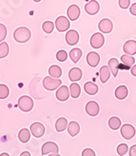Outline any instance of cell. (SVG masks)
<instances>
[{"label":"cell","mask_w":136,"mask_h":156,"mask_svg":"<svg viewBox=\"0 0 136 156\" xmlns=\"http://www.w3.org/2000/svg\"><path fill=\"white\" fill-rule=\"evenodd\" d=\"M30 133L36 138L42 137L45 133V127L41 123L35 122V123H33L30 125Z\"/></svg>","instance_id":"obj_5"},{"label":"cell","mask_w":136,"mask_h":156,"mask_svg":"<svg viewBox=\"0 0 136 156\" xmlns=\"http://www.w3.org/2000/svg\"><path fill=\"white\" fill-rule=\"evenodd\" d=\"M87 62L92 68L97 67V65L100 62V55L95 51H91L87 55Z\"/></svg>","instance_id":"obj_15"},{"label":"cell","mask_w":136,"mask_h":156,"mask_svg":"<svg viewBox=\"0 0 136 156\" xmlns=\"http://www.w3.org/2000/svg\"><path fill=\"white\" fill-rule=\"evenodd\" d=\"M80 8L77 5H70L68 8V11H67V15H68V18L70 21H75L76 19L79 18L80 16Z\"/></svg>","instance_id":"obj_10"},{"label":"cell","mask_w":136,"mask_h":156,"mask_svg":"<svg viewBox=\"0 0 136 156\" xmlns=\"http://www.w3.org/2000/svg\"><path fill=\"white\" fill-rule=\"evenodd\" d=\"M9 52H10V48H9L8 43L1 42V44H0V59L8 56Z\"/></svg>","instance_id":"obj_30"},{"label":"cell","mask_w":136,"mask_h":156,"mask_svg":"<svg viewBox=\"0 0 136 156\" xmlns=\"http://www.w3.org/2000/svg\"><path fill=\"white\" fill-rule=\"evenodd\" d=\"M0 156H10V155L8 154V153H6V152H4V153H1V154H0Z\"/></svg>","instance_id":"obj_42"},{"label":"cell","mask_w":136,"mask_h":156,"mask_svg":"<svg viewBox=\"0 0 136 156\" xmlns=\"http://www.w3.org/2000/svg\"><path fill=\"white\" fill-rule=\"evenodd\" d=\"M100 111V108L98 103H96L95 101H90L86 105V112L91 115V116H96L98 115Z\"/></svg>","instance_id":"obj_12"},{"label":"cell","mask_w":136,"mask_h":156,"mask_svg":"<svg viewBox=\"0 0 136 156\" xmlns=\"http://www.w3.org/2000/svg\"><path fill=\"white\" fill-rule=\"evenodd\" d=\"M56 59L60 62H64V61H66L68 59V53L66 51H64V50H61L59 51L57 53H56Z\"/></svg>","instance_id":"obj_34"},{"label":"cell","mask_w":136,"mask_h":156,"mask_svg":"<svg viewBox=\"0 0 136 156\" xmlns=\"http://www.w3.org/2000/svg\"><path fill=\"white\" fill-rule=\"evenodd\" d=\"M100 11V5L96 0H91L85 5V12L90 15H95Z\"/></svg>","instance_id":"obj_9"},{"label":"cell","mask_w":136,"mask_h":156,"mask_svg":"<svg viewBox=\"0 0 136 156\" xmlns=\"http://www.w3.org/2000/svg\"><path fill=\"white\" fill-rule=\"evenodd\" d=\"M81 56H82V51L78 48H74L70 51V57L73 63H77L80 60V58H81Z\"/></svg>","instance_id":"obj_24"},{"label":"cell","mask_w":136,"mask_h":156,"mask_svg":"<svg viewBox=\"0 0 136 156\" xmlns=\"http://www.w3.org/2000/svg\"><path fill=\"white\" fill-rule=\"evenodd\" d=\"M121 135L126 140H131L135 135V129L131 124H125L121 126Z\"/></svg>","instance_id":"obj_6"},{"label":"cell","mask_w":136,"mask_h":156,"mask_svg":"<svg viewBox=\"0 0 136 156\" xmlns=\"http://www.w3.org/2000/svg\"><path fill=\"white\" fill-rule=\"evenodd\" d=\"M18 138L22 143L29 142L30 138V131L28 129H22L18 133Z\"/></svg>","instance_id":"obj_26"},{"label":"cell","mask_w":136,"mask_h":156,"mask_svg":"<svg viewBox=\"0 0 136 156\" xmlns=\"http://www.w3.org/2000/svg\"><path fill=\"white\" fill-rule=\"evenodd\" d=\"M84 90L89 95H95L98 92V86L93 82H87L84 85Z\"/></svg>","instance_id":"obj_18"},{"label":"cell","mask_w":136,"mask_h":156,"mask_svg":"<svg viewBox=\"0 0 136 156\" xmlns=\"http://www.w3.org/2000/svg\"><path fill=\"white\" fill-rule=\"evenodd\" d=\"M131 73L133 76H136V65H133L131 69Z\"/></svg>","instance_id":"obj_40"},{"label":"cell","mask_w":136,"mask_h":156,"mask_svg":"<svg viewBox=\"0 0 136 156\" xmlns=\"http://www.w3.org/2000/svg\"><path fill=\"white\" fill-rule=\"evenodd\" d=\"M127 151H129V147L127 144H120L117 147V153L120 156H124Z\"/></svg>","instance_id":"obj_33"},{"label":"cell","mask_w":136,"mask_h":156,"mask_svg":"<svg viewBox=\"0 0 136 156\" xmlns=\"http://www.w3.org/2000/svg\"><path fill=\"white\" fill-rule=\"evenodd\" d=\"M10 90L4 84H0V99H5L9 96Z\"/></svg>","instance_id":"obj_32"},{"label":"cell","mask_w":136,"mask_h":156,"mask_svg":"<svg viewBox=\"0 0 136 156\" xmlns=\"http://www.w3.org/2000/svg\"><path fill=\"white\" fill-rule=\"evenodd\" d=\"M127 93H129L127 88L124 85H121L115 90V97L119 100H123L127 96Z\"/></svg>","instance_id":"obj_21"},{"label":"cell","mask_w":136,"mask_h":156,"mask_svg":"<svg viewBox=\"0 0 136 156\" xmlns=\"http://www.w3.org/2000/svg\"><path fill=\"white\" fill-rule=\"evenodd\" d=\"M62 84V81L56 78H52L51 76H47L43 80V86L44 88L48 90H54L57 88H59Z\"/></svg>","instance_id":"obj_3"},{"label":"cell","mask_w":136,"mask_h":156,"mask_svg":"<svg viewBox=\"0 0 136 156\" xmlns=\"http://www.w3.org/2000/svg\"><path fill=\"white\" fill-rule=\"evenodd\" d=\"M18 107L22 112H29L34 108V100L30 96L23 95L18 100Z\"/></svg>","instance_id":"obj_2"},{"label":"cell","mask_w":136,"mask_h":156,"mask_svg":"<svg viewBox=\"0 0 136 156\" xmlns=\"http://www.w3.org/2000/svg\"><path fill=\"white\" fill-rule=\"evenodd\" d=\"M109 69L110 73L113 74L114 77L117 76L118 74V71H119V62L116 58H111L109 61Z\"/></svg>","instance_id":"obj_20"},{"label":"cell","mask_w":136,"mask_h":156,"mask_svg":"<svg viewBox=\"0 0 136 156\" xmlns=\"http://www.w3.org/2000/svg\"><path fill=\"white\" fill-rule=\"evenodd\" d=\"M49 73H50L51 77L59 79L62 75V69L57 65H52L49 69Z\"/></svg>","instance_id":"obj_23"},{"label":"cell","mask_w":136,"mask_h":156,"mask_svg":"<svg viewBox=\"0 0 136 156\" xmlns=\"http://www.w3.org/2000/svg\"><path fill=\"white\" fill-rule=\"evenodd\" d=\"M20 156H30V153L29 151H24L20 154Z\"/></svg>","instance_id":"obj_41"},{"label":"cell","mask_w":136,"mask_h":156,"mask_svg":"<svg viewBox=\"0 0 136 156\" xmlns=\"http://www.w3.org/2000/svg\"><path fill=\"white\" fill-rule=\"evenodd\" d=\"M98 29L103 34H109L111 33V30H113V22H111V20L108 18H104L99 22Z\"/></svg>","instance_id":"obj_8"},{"label":"cell","mask_w":136,"mask_h":156,"mask_svg":"<svg viewBox=\"0 0 136 156\" xmlns=\"http://www.w3.org/2000/svg\"><path fill=\"white\" fill-rule=\"evenodd\" d=\"M99 74H100V80L102 83H106L110 77V71L108 66H103L101 69H100V72H99Z\"/></svg>","instance_id":"obj_22"},{"label":"cell","mask_w":136,"mask_h":156,"mask_svg":"<svg viewBox=\"0 0 136 156\" xmlns=\"http://www.w3.org/2000/svg\"><path fill=\"white\" fill-rule=\"evenodd\" d=\"M109 126L111 129L116 130V129L121 128V120H120L116 116L110 117L109 120Z\"/></svg>","instance_id":"obj_28"},{"label":"cell","mask_w":136,"mask_h":156,"mask_svg":"<svg viewBox=\"0 0 136 156\" xmlns=\"http://www.w3.org/2000/svg\"><path fill=\"white\" fill-rule=\"evenodd\" d=\"M130 5H131V0H119V6L123 10L130 8Z\"/></svg>","instance_id":"obj_36"},{"label":"cell","mask_w":136,"mask_h":156,"mask_svg":"<svg viewBox=\"0 0 136 156\" xmlns=\"http://www.w3.org/2000/svg\"><path fill=\"white\" fill-rule=\"evenodd\" d=\"M42 29L46 34H52L54 29V23L52 21H45L42 25Z\"/></svg>","instance_id":"obj_31"},{"label":"cell","mask_w":136,"mask_h":156,"mask_svg":"<svg viewBox=\"0 0 136 156\" xmlns=\"http://www.w3.org/2000/svg\"><path fill=\"white\" fill-rule=\"evenodd\" d=\"M7 36V28L4 24L0 23V42H2Z\"/></svg>","instance_id":"obj_35"},{"label":"cell","mask_w":136,"mask_h":156,"mask_svg":"<svg viewBox=\"0 0 136 156\" xmlns=\"http://www.w3.org/2000/svg\"><path fill=\"white\" fill-rule=\"evenodd\" d=\"M31 37L30 30L26 27H19L14 30L13 38L15 41L18 43H26L28 42Z\"/></svg>","instance_id":"obj_1"},{"label":"cell","mask_w":136,"mask_h":156,"mask_svg":"<svg viewBox=\"0 0 136 156\" xmlns=\"http://www.w3.org/2000/svg\"><path fill=\"white\" fill-rule=\"evenodd\" d=\"M68 128V121L66 118L64 117H61V118H58L56 123H55V129H56L57 131L61 132L64 131Z\"/></svg>","instance_id":"obj_25"},{"label":"cell","mask_w":136,"mask_h":156,"mask_svg":"<svg viewBox=\"0 0 136 156\" xmlns=\"http://www.w3.org/2000/svg\"><path fill=\"white\" fill-rule=\"evenodd\" d=\"M34 2H36V3H38V2L41 1V0H34Z\"/></svg>","instance_id":"obj_44"},{"label":"cell","mask_w":136,"mask_h":156,"mask_svg":"<svg viewBox=\"0 0 136 156\" xmlns=\"http://www.w3.org/2000/svg\"><path fill=\"white\" fill-rule=\"evenodd\" d=\"M70 20L66 16H63V15H61V16L57 17L56 20H55V28H56L57 30L60 33H63V32H66V30H68L70 29Z\"/></svg>","instance_id":"obj_4"},{"label":"cell","mask_w":136,"mask_h":156,"mask_svg":"<svg viewBox=\"0 0 136 156\" xmlns=\"http://www.w3.org/2000/svg\"><path fill=\"white\" fill-rule=\"evenodd\" d=\"M105 43V37L100 33H95L91 37V46L94 49H100Z\"/></svg>","instance_id":"obj_7"},{"label":"cell","mask_w":136,"mask_h":156,"mask_svg":"<svg viewBox=\"0 0 136 156\" xmlns=\"http://www.w3.org/2000/svg\"><path fill=\"white\" fill-rule=\"evenodd\" d=\"M69 78L71 82L79 81L82 78V71L79 68H73L69 73Z\"/></svg>","instance_id":"obj_17"},{"label":"cell","mask_w":136,"mask_h":156,"mask_svg":"<svg viewBox=\"0 0 136 156\" xmlns=\"http://www.w3.org/2000/svg\"><path fill=\"white\" fill-rule=\"evenodd\" d=\"M82 156H95V152L91 149H85L82 151Z\"/></svg>","instance_id":"obj_37"},{"label":"cell","mask_w":136,"mask_h":156,"mask_svg":"<svg viewBox=\"0 0 136 156\" xmlns=\"http://www.w3.org/2000/svg\"><path fill=\"white\" fill-rule=\"evenodd\" d=\"M80 92H81V88H80L78 84L73 83L70 86V93L73 98H78L80 95Z\"/></svg>","instance_id":"obj_27"},{"label":"cell","mask_w":136,"mask_h":156,"mask_svg":"<svg viewBox=\"0 0 136 156\" xmlns=\"http://www.w3.org/2000/svg\"><path fill=\"white\" fill-rule=\"evenodd\" d=\"M121 61H122V64L125 65L127 68H131V66H133L135 59L131 56V55H127V54H124V55L121 56Z\"/></svg>","instance_id":"obj_29"},{"label":"cell","mask_w":136,"mask_h":156,"mask_svg":"<svg viewBox=\"0 0 136 156\" xmlns=\"http://www.w3.org/2000/svg\"><path fill=\"white\" fill-rule=\"evenodd\" d=\"M79 41V34L75 30H68L66 34V42L70 46H74L78 43Z\"/></svg>","instance_id":"obj_11"},{"label":"cell","mask_w":136,"mask_h":156,"mask_svg":"<svg viewBox=\"0 0 136 156\" xmlns=\"http://www.w3.org/2000/svg\"><path fill=\"white\" fill-rule=\"evenodd\" d=\"M130 156H136V145H133L130 149Z\"/></svg>","instance_id":"obj_38"},{"label":"cell","mask_w":136,"mask_h":156,"mask_svg":"<svg viewBox=\"0 0 136 156\" xmlns=\"http://www.w3.org/2000/svg\"><path fill=\"white\" fill-rule=\"evenodd\" d=\"M80 131V126L79 124L75 121L70 122V124H68V132L70 133V136H76Z\"/></svg>","instance_id":"obj_19"},{"label":"cell","mask_w":136,"mask_h":156,"mask_svg":"<svg viewBox=\"0 0 136 156\" xmlns=\"http://www.w3.org/2000/svg\"><path fill=\"white\" fill-rule=\"evenodd\" d=\"M130 12L132 15H135L136 16V3H133L131 8H130Z\"/></svg>","instance_id":"obj_39"},{"label":"cell","mask_w":136,"mask_h":156,"mask_svg":"<svg viewBox=\"0 0 136 156\" xmlns=\"http://www.w3.org/2000/svg\"><path fill=\"white\" fill-rule=\"evenodd\" d=\"M49 156H60L58 153H52V154H51V155H49Z\"/></svg>","instance_id":"obj_43"},{"label":"cell","mask_w":136,"mask_h":156,"mask_svg":"<svg viewBox=\"0 0 136 156\" xmlns=\"http://www.w3.org/2000/svg\"><path fill=\"white\" fill-rule=\"evenodd\" d=\"M58 151H59L58 146L55 143H53V142H47L42 147V154L43 155L49 154L51 152H52V153H58Z\"/></svg>","instance_id":"obj_13"},{"label":"cell","mask_w":136,"mask_h":156,"mask_svg":"<svg viewBox=\"0 0 136 156\" xmlns=\"http://www.w3.org/2000/svg\"><path fill=\"white\" fill-rule=\"evenodd\" d=\"M55 95L59 101H67L70 97V90L67 86H61L57 90Z\"/></svg>","instance_id":"obj_16"},{"label":"cell","mask_w":136,"mask_h":156,"mask_svg":"<svg viewBox=\"0 0 136 156\" xmlns=\"http://www.w3.org/2000/svg\"><path fill=\"white\" fill-rule=\"evenodd\" d=\"M123 51L127 55H134L136 53V41L127 40L123 46Z\"/></svg>","instance_id":"obj_14"}]
</instances>
